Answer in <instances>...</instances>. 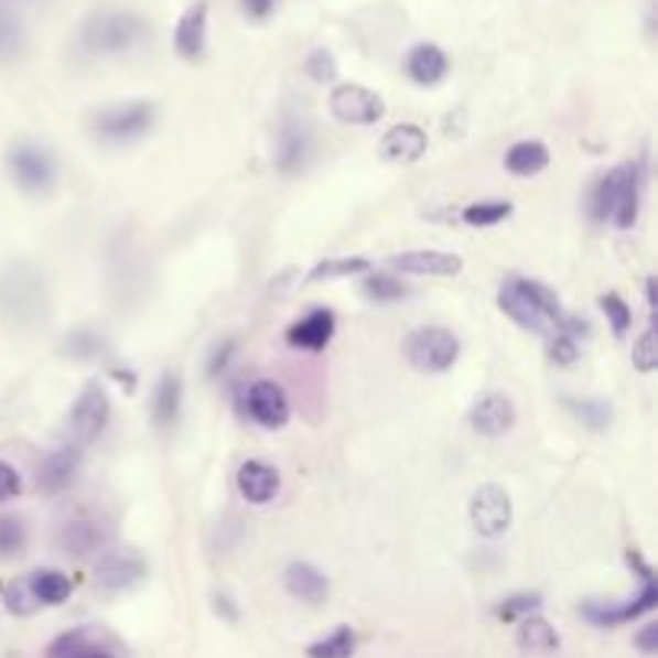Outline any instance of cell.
I'll list each match as a JSON object with an SVG mask.
<instances>
[{
    "label": "cell",
    "mask_w": 658,
    "mask_h": 658,
    "mask_svg": "<svg viewBox=\"0 0 658 658\" xmlns=\"http://www.w3.org/2000/svg\"><path fill=\"white\" fill-rule=\"evenodd\" d=\"M392 267L402 270V273H428V277H456L463 270V260L456 255H446V251H431V248H421V251H402V255L392 257Z\"/></svg>",
    "instance_id": "7402d4cb"
},
{
    "label": "cell",
    "mask_w": 658,
    "mask_h": 658,
    "mask_svg": "<svg viewBox=\"0 0 658 658\" xmlns=\"http://www.w3.org/2000/svg\"><path fill=\"white\" fill-rule=\"evenodd\" d=\"M614 186H617L614 171L594 183V193H591V216H594V222L611 219V213H614Z\"/></svg>",
    "instance_id": "74e56055"
},
{
    "label": "cell",
    "mask_w": 658,
    "mask_h": 658,
    "mask_svg": "<svg viewBox=\"0 0 658 658\" xmlns=\"http://www.w3.org/2000/svg\"><path fill=\"white\" fill-rule=\"evenodd\" d=\"M145 33V23L136 13L126 10H107V13H94L84 23L80 42L87 52L94 55H112V52H126L132 42H139Z\"/></svg>",
    "instance_id": "7a4b0ae2"
},
{
    "label": "cell",
    "mask_w": 658,
    "mask_h": 658,
    "mask_svg": "<svg viewBox=\"0 0 658 658\" xmlns=\"http://www.w3.org/2000/svg\"><path fill=\"white\" fill-rule=\"evenodd\" d=\"M331 116L347 126H373L386 116V104L379 94L366 90L360 84H341L328 97Z\"/></svg>",
    "instance_id": "ba28073f"
},
{
    "label": "cell",
    "mask_w": 658,
    "mask_h": 658,
    "mask_svg": "<svg viewBox=\"0 0 658 658\" xmlns=\"http://www.w3.org/2000/svg\"><path fill=\"white\" fill-rule=\"evenodd\" d=\"M601 309H604V315L611 319L614 334L623 337V334L629 331V325H633V312H629V305H626L617 293H607V295H601Z\"/></svg>",
    "instance_id": "60d3db41"
},
{
    "label": "cell",
    "mask_w": 658,
    "mask_h": 658,
    "mask_svg": "<svg viewBox=\"0 0 658 658\" xmlns=\"http://www.w3.org/2000/svg\"><path fill=\"white\" fill-rule=\"evenodd\" d=\"M45 658H116L112 646L104 639L100 629H90V626H77L62 633L52 646Z\"/></svg>",
    "instance_id": "5bb4252c"
},
{
    "label": "cell",
    "mask_w": 658,
    "mask_h": 658,
    "mask_svg": "<svg viewBox=\"0 0 658 658\" xmlns=\"http://www.w3.org/2000/svg\"><path fill=\"white\" fill-rule=\"evenodd\" d=\"M80 473V446L77 443H68V446H58L52 456L42 460L39 466V488L55 495V492H65L72 485L74 478Z\"/></svg>",
    "instance_id": "2e32d148"
},
{
    "label": "cell",
    "mask_w": 658,
    "mask_h": 658,
    "mask_svg": "<svg viewBox=\"0 0 658 658\" xmlns=\"http://www.w3.org/2000/svg\"><path fill=\"white\" fill-rule=\"evenodd\" d=\"M231 350H235V341H225V344H222L219 350H216V354H213V364H209V373H213V376H216V373H219L222 366L228 364V357H231Z\"/></svg>",
    "instance_id": "7dc6e473"
},
{
    "label": "cell",
    "mask_w": 658,
    "mask_h": 658,
    "mask_svg": "<svg viewBox=\"0 0 658 658\" xmlns=\"http://www.w3.org/2000/svg\"><path fill=\"white\" fill-rule=\"evenodd\" d=\"M20 488H23L20 473H17L10 463H0V501H10V498H17V495H20Z\"/></svg>",
    "instance_id": "ee69618b"
},
{
    "label": "cell",
    "mask_w": 658,
    "mask_h": 658,
    "mask_svg": "<svg viewBox=\"0 0 658 658\" xmlns=\"http://www.w3.org/2000/svg\"><path fill=\"white\" fill-rule=\"evenodd\" d=\"M404 72H408V77H411L414 84L434 87V84H440V80L446 77L450 62H446V55H443L440 45H434V42H421V45H414V48L408 52Z\"/></svg>",
    "instance_id": "44dd1931"
},
{
    "label": "cell",
    "mask_w": 658,
    "mask_h": 658,
    "mask_svg": "<svg viewBox=\"0 0 658 658\" xmlns=\"http://www.w3.org/2000/svg\"><path fill=\"white\" fill-rule=\"evenodd\" d=\"M404 357L408 364L421 373H443L456 364L460 357V341L453 331L446 328H418L404 341Z\"/></svg>",
    "instance_id": "5b68a950"
},
{
    "label": "cell",
    "mask_w": 658,
    "mask_h": 658,
    "mask_svg": "<svg viewBox=\"0 0 658 658\" xmlns=\"http://www.w3.org/2000/svg\"><path fill=\"white\" fill-rule=\"evenodd\" d=\"M0 312L13 322V325H33L45 312V290L42 280L30 267H13L3 280H0Z\"/></svg>",
    "instance_id": "3957f363"
},
{
    "label": "cell",
    "mask_w": 658,
    "mask_h": 658,
    "mask_svg": "<svg viewBox=\"0 0 658 658\" xmlns=\"http://www.w3.org/2000/svg\"><path fill=\"white\" fill-rule=\"evenodd\" d=\"M3 604H7V611H10V614H17V617H30V614H36L39 601H36V594H33V587H30V579H17V582H10L7 591H3Z\"/></svg>",
    "instance_id": "e575fe53"
},
{
    "label": "cell",
    "mask_w": 658,
    "mask_h": 658,
    "mask_svg": "<svg viewBox=\"0 0 658 658\" xmlns=\"http://www.w3.org/2000/svg\"><path fill=\"white\" fill-rule=\"evenodd\" d=\"M104 540H107L104 527L87 520V517H77V520L62 527V549L72 552V555H87V552L100 547Z\"/></svg>",
    "instance_id": "484cf974"
},
{
    "label": "cell",
    "mask_w": 658,
    "mask_h": 658,
    "mask_svg": "<svg viewBox=\"0 0 658 658\" xmlns=\"http://www.w3.org/2000/svg\"><path fill=\"white\" fill-rule=\"evenodd\" d=\"M656 607H658V582L656 579H649V582H643L639 594H636L629 604H617V607L585 604V607H582V614H585L587 621L594 623V626H621V623L636 621V617H643V614H652Z\"/></svg>",
    "instance_id": "7c38bea8"
},
{
    "label": "cell",
    "mask_w": 658,
    "mask_h": 658,
    "mask_svg": "<svg viewBox=\"0 0 658 658\" xmlns=\"http://www.w3.org/2000/svg\"><path fill=\"white\" fill-rule=\"evenodd\" d=\"M206 26H209V7L206 0H196L183 10L174 30V48L186 62H196L206 52Z\"/></svg>",
    "instance_id": "9a60e30c"
},
{
    "label": "cell",
    "mask_w": 658,
    "mask_h": 658,
    "mask_svg": "<svg viewBox=\"0 0 658 658\" xmlns=\"http://www.w3.org/2000/svg\"><path fill=\"white\" fill-rule=\"evenodd\" d=\"M517 646H520L524 652H555V649H559V633H555L540 614H530V617L520 621Z\"/></svg>",
    "instance_id": "4316f807"
},
{
    "label": "cell",
    "mask_w": 658,
    "mask_h": 658,
    "mask_svg": "<svg viewBox=\"0 0 658 658\" xmlns=\"http://www.w3.org/2000/svg\"><path fill=\"white\" fill-rule=\"evenodd\" d=\"M23 45V33H20V23L17 17L7 10V3L0 0V58H13Z\"/></svg>",
    "instance_id": "f35d334b"
},
{
    "label": "cell",
    "mask_w": 658,
    "mask_h": 658,
    "mask_svg": "<svg viewBox=\"0 0 658 658\" xmlns=\"http://www.w3.org/2000/svg\"><path fill=\"white\" fill-rule=\"evenodd\" d=\"M26 547V524L13 514H0V559H13Z\"/></svg>",
    "instance_id": "836d02e7"
},
{
    "label": "cell",
    "mask_w": 658,
    "mask_h": 658,
    "mask_svg": "<svg viewBox=\"0 0 658 658\" xmlns=\"http://www.w3.org/2000/svg\"><path fill=\"white\" fill-rule=\"evenodd\" d=\"M565 404L572 408V414L579 421H585L591 431H604L611 424V404L597 402V399H565Z\"/></svg>",
    "instance_id": "d590c367"
},
{
    "label": "cell",
    "mask_w": 658,
    "mask_h": 658,
    "mask_svg": "<svg viewBox=\"0 0 658 658\" xmlns=\"http://www.w3.org/2000/svg\"><path fill=\"white\" fill-rule=\"evenodd\" d=\"M633 366L639 369V373H652L658 366V331L656 322L649 325V331L636 341V347H633Z\"/></svg>",
    "instance_id": "ab89813d"
},
{
    "label": "cell",
    "mask_w": 658,
    "mask_h": 658,
    "mask_svg": "<svg viewBox=\"0 0 658 658\" xmlns=\"http://www.w3.org/2000/svg\"><path fill=\"white\" fill-rule=\"evenodd\" d=\"M511 203H501V199H488V203H473L463 209V222L473 225V228H492L498 222H505L511 216Z\"/></svg>",
    "instance_id": "d6a6232c"
},
{
    "label": "cell",
    "mask_w": 658,
    "mask_h": 658,
    "mask_svg": "<svg viewBox=\"0 0 658 658\" xmlns=\"http://www.w3.org/2000/svg\"><path fill=\"white\" fill-rule=\"evenodd\" d=\"M181 402H183V382L177 373H164L158 389H154V402H151V414L154 424L161 431H171L181 418Z\"/></svg>",
    "instance_id": "cb8c5ba5"
},
{
    "label": "cell",
    "mask_w": 658,
    "mask_h": 658,
    "mask_svg": "<svg viewBox=\"0 0 658 658\" xmlns=\"http://www.w3.org/2000/svg\"><path fill=\"white\" fill-rule=\"evenodd\" d=\"M151 126H154V107L148 100L110 107V110L97 112V119H94V132L107 142H136Z\"/></svg>",
    "instance_id": "52a82bcc"
},
{
    "label": "cell",
    "mask_w": 658,
    "mask_h": 658,
    "mask_svg": "<svg viewBox=\"0 0 658 658\" xmlns=\"http://www.w3.org/2000/svg\"><path fill=\"white\" fill-rule=\"evenodd\" d=\"M287 587L305 604H322L328 597V579L312 562H293L287 569Z\"/></svg>",
    "instance_id": "d4e9b609"
},
{
    "label": "cell",
    "mask_w": 658,
    "mask_h": 658,
    "mask_svg": "<svg viewBox=\"0 0 658 658\" xmlns=\"http://www.w3.org/2000/svg\"><path fill=\"white\" fill-rule=\"evenodd\" d=\"M549 148L543 142H517L505 158V168L514 177H533L540 171H547Z\"/></svg>",
    "instance_id": "83f0119b"
},
{
    "label": "cell",
    "mask_w": 658,
    "mask_h": 658,
    "mask_svg": "<svg viewBox=\"0 0 658 658\" xmlns=\"http://www.w3.org/2000/svg\"><path fill=\"white\" fill-rule=\"evenodd\" d=\"M238 492L245 501L251 505H267L277 498L280 492V473L270 466V463H260V460H248L241 470H238Z\"/></svg>",
    "instance_id": "ffe728a7"
},
{
    "label": "cell",
    "mask_w": 658,
    "mask_h": 658,
    "mask_svg": "<svg viewBox=\"0 0 658 658\" xmlns=\"http://www.w3.org/2000/svg\"><path fill=\"white\" fill-rule=\"evenodd\" d=\"M364 270H369V260H364V257H331L309 273V283L337 280V277H350V273H364Z\"/></svg>",
    "instance_id": "1f68e13d"
},
{
    "label": "cell",
    "mask_w": 658,
    "mask_h": 658,
    "mask_svg": "<svg viewBox=\"0 0 658 658\" xmlns=\"http://www.w3.org/2000/svg\"><path fill=\"white\" fill-rule=\"evenodd\" d=\"M498 305L511 315L520 328L547 334L549 325L555 331L562 328L565 312L559 309V299L552 290H547L537 280H524V277H508L505 287L498 290Z\"/></svg>",
    "instance_id": "6da1fadb"
},
{
    "label": "cell",
    "mask_w": 658,
    "mask_h": 658,
    "mask_svg": "<svg viewBox=\"0 0 658 658\" xmlns=\"http://www.w3.org/2000/svg\"><path fill=\"white\" fill-rule=\"evenodd\" d=\"M614 177H617V186H614L611 219L617 222L621 228H633L639 219V174H636L633 164H621V168H614Z\"/></svg>",
    "instance_id": "603a6c76"
},
{
    "label": "cell",
    "mask_w": 658,
    "mask_h": 658,
    "mask_svg": "<svg viewBox=\"0 0 658 658\" xmlns=\"http://www.w3.org/2000/svg\"><path fill=\"white\" fill-rule=\"evenodd\" d=\"M145 572L148 565L145 559H142V552H136V549L129 547L104 552V555L97 559V565H94L97 585L107 587V591H122V587L139 585V582L145 579Z\"/></svg>",
    "instance_id": "30bf717a"
},
{
    "label": "cell",
    "mask_w": 658,
    "mask_h": 658,
    "mask_svg": "<svg viewBox=\"0 0 658 658\" xmlns=\"http://www.w3.org/2000/svg\"><path fill=\"white\" fill-rule=\"evenodd\" d=\"M514 421H517L514 402L508 396H501V392H492V396L478 399L473 404V411H470V424H473V431L482 434V438H501V434H508L514 428Z\"/></svg>",
    "instance_id": "4fadbf2b"
},
{
    "label": "cell",
    "mask_w": 658,
    "mask_h": 658,
    "mask_svg": "<svg viewBox=\"0 0 658 658\" xmlns=\"http://www.w3.org/2000/svg\"><path fill=\"white\" fill-rule=\"evenodd\" d=\"M549 354H552V360H555L559 366H572L575 360H579V344H575L572 337H565V334H555V341H552Z\"/></svg>",
    "instance_id": "7bdbcfd3"
},
{
    "label": "cell",
    "mask_w": 658,
    "mask_h": 658,
    "mask_svg": "<svg viewBox=\"0 0 658 658\" xmlns=\"http://www.w3.org/2000/svg\"><path fill=\"white\" fill-rule=\"evenodd\" d=\"M245 408L260 428L277 431L290 421V399L273 379H257L245 389Z\"/></svg>",
    "instance_id": "8fae6325"
},
{
    "label": "cell",
    "mask_w": 658,
    "mask_h": 658,
    "mask_svg": "<svg viewBox=\"0 0 658 658\" xmlns=\"http://www.w3.org/2000/svg\"><path fill=\"white\" fill-rule=\"evenodd\" d=\"M334 331H337L334 312H328V309H315V312H309L305 319H299L295 325H290L287 341H290L293 347H302V350H325L331 344V337H334Z\"/></svg>",
    "instance_id": "d6986e66"
},
{
    "label": "cell",
    "mask_w": 658,
    "mask_h": 658,
    "mask_svg": "<svg viewBox=\"0 0 658 658\" xmlns=\"http://www.w3.org/2000/svg\"><path fill=\"white\" fill-rule=\"evenodd\" d=\"M540 607H543V597H540L537 591H524V594L505 597V601L495 607V614H498V621L501 623H514L530 617V614H540Z\"/></svg>",
    "instance_id": "4dcf8cb0"
},
{
    "label": "cell",
    "mask_w": 658,
    "mask_h": 658,
    "mask_svg": "<svg viewBox=\"0 0 658 658\" xmlns=\"http://www.w3.org/2000/svg\"><path fill=\"white\" fill-rule=\"evenodd\" d=\"M424 151H428V132L411 122L389 129L379 142V154L392 164H414L424 158Z\"/></svg>",
    "instance_id": "e0dca14e"
},
{
    "label": "cell",
    "mask_w": 658,
    "mask_h": 658,
    "mask_svg": "<svg viewBox=\"0 0 658 658\" xmlns=\"http://www.w3.org/2000/svg\"><path fill=\"white\" fill-rule=\"evenodd\" d=\"M364 293L366 299H373V302H396V299H402L408 290L402 287V280H396V277L373 273V277H366L364 280Z\"/></svg>",
    "instance_id": "8d00e7d4"
},
{
    "label": "cell",
    "mask_w": 658,
    "mask_h": 658,
    "mask_svg": "<svg viewBox=\"0 0 658 658\" xmlns=\"http://www.w3.org/2000/svg\"><path fill=\"white\" fill-rule=\"evenodd\" d=\"M110 424V396L100 382H90L72 408V434L74 443H90L104 434V428Z\"/></svg>",
    "instance_id": "9c48e42d"
},
{
    "label": "cell",
    "mask_w": 658,
    "mask_h": 658,
    "mask_svg": "<svg viewBox=\"0 0 658 658\" xmlns=\"http://www.w3.org/2000/svg\"><path fill=\"white\" fill-rule=\"evenodd\" d=\"M30 587L36 594L39 607L42 604H65L72 597V582L68 575L55 572V569H42V572H33L30 575Z\"/></svg>",
    "instance_id": "f1b7e54d"
},
{
    "label": "cell",
    "mask_w": 658,
    "mask_h": 658,
    "mask_svg": "<svg viewBox=\"0 0 658 658\" xmlns=\"http://www.w3.org/2000/svg\"><path fill=\"white\" fill-rule=\"evenodd\" d=\"M354 652H357V633L350 626H337L325 639L305 649L309 658H354Z\"/></svg>",
    "instance_id": "f546056e"
},
{
    "label": "cell",
    "mask_w": 658,
    "mask_h": 658,
    "mask_svg": "<svg viewBox=\"0 0 658 658\" xmlns=\"http://www.w3.org/2000/svg\"><path fill=\"white\" fill-rule=\"evenodd\" d=\"M216 607H219V614L225 611V617H228V621H235V617H238V611L231 607V601H228L225 594H219V597H216Z\"/></svg>",
    "instance_id": "c3c4849f"
},
{
    "label": "cell",
    "mask_w": 658,
    "mask_h": 658,
    "mask_svg": "<svg viewBox=\"0 0 658 658\" xmlns=\"http://www.w3.org/2000/svg\"><path fill=\"white\" fill-rule=\"evenodd\" d=\"M7 171H10L13 183L30 196H48L55 190V181H58L52 154L36 142H20V145L10 148Z\"/></svg>",
    "instance_id": "277c9868"
},
{
    "label": "cell",
    "mask_w": 658,
    "mask_h": 658,
    "mask_svg": "<svg viewBox=\"0 0 658 658\" xmlns=\"http://www.w3.org/2000/svg\"><path fill=\"white\" fill-rule=\"evenodd\" d=\"M511 495L501 485H478V492L470 498V520L476 527L478 537L485 540H498L505 537V530L511 527Z\"/></svg>",
    "instance_id": "8992f818"
},
{
    "label": "cell",
    "mask_w": 658,
    "mask_h": 658,
    "mask_svg": "<svg viewBox=\"0 0 658 658\" xmlns=\"http://www.w3.org/2000/svg\"><path fill=\"white\" fill-rule=\"evenodd\" d=\"M305 74L319 84H331L337 77V62L328 48H312V55L305 58Z\"/></svg>",
    "instance_id": "b9f144b4"
},
{
    "label": "cell",
    "mask_w": 658,
    "mask_h": 658,
    "mask_svg": "<svg viewBox=\"0 0 658 658\" xmlns=\"http://www.w3.org/2000/svg\"><path fill=\"white\" fill-rule=\"evenodd\" d=\"M277 0H241V10L251 17V20H267L273 13Z\"/></svg>",
    "instance_id": "bcb514c9"
},
{
    "label": "cell",
    "mask_w": 658,
    "mask_h": 658,
    "mask_svg": "<svg viewBox=\"0 0 658 658\" xmlns=\"http://www.w3.org/2000/svg\"><path fill=\"white\" fill-rule=\"evenodd\" d=\"M309 151H312V136H309L305 122L287 119L280 126V139H277V168L283 174H299L309 161Z\"/></svg>",
    "instance_id": "ac0fdd59"
},
{
    "label": "cell",
    "mask_w": 658,
    "mask_h": 658,
    "mask_svg": "<svg viewBox=\"0 0 658 658\" xmlns=\"http://www.w3.org/2000/svg\"><path fill=\"white\" fill-rule=\"evenodd\" d=\"M646 656H656L658 652V623H649V626H643L639 633H636V639H633Z\"/></svg>",
    "instance_id": "f6af8a7d"
}]
</instances>
